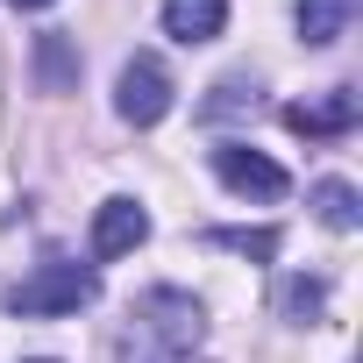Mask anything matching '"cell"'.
<instances>
[{
  "instance_id": "obj_1",
  "label": "cell",
  "mask_w": 363,
  "mask_h": 363,
  "mask_svg": "<svg viewBox=\"0 0 363 363\" xmlns=\"http://www.w3.org/2000/svg\"><path fill=\"white\" fill-rule=\"evenodd\" d=\"M128 342H143V349H150V356H164V363H186V356L207 342V313H200V299H193V292L157 285V292H143V299H135V328H128Z\"/></svg>"
},
{
  "instance_id": "obj_2",
  "label": "cell",
  "mask_w": 363,
  "mask_h": 363,
  "mask_svg": "<svg viewBox=\"0 0 363 363\" xmlns=\"http://www.w3.org/2000/svg\"><path fill=\"white\" fill-rule=\"evenodd\" d=\"M93 299H100L93 264H65V257H50V264H36V278H22V285L8 292V313H22V320H50V313H79V306H93Z\"/></svg>"
},
{
  "instance_id": "obj_3",
  "label": "cell",
  "mask_w": 363,
  "mask_h": 363,
  "mask_svg": "<svg viewBox=\"0 0 363 363\" xmlns=\"http://www.w3.org/2000/svg\"><path fill=\"white\" fill-rule=\"evenodd\" d=\"M114 107H121V121L157 128V121L171 114V72H164V57L135 50V57L121 65V93H114Z\"/></svg>"
},
{
  "instance_id": "obj_4",
  "label": "cell",
  "mask_w": 363,
  "mask_h": 363,
  "mask_svg": "<svg viewBox=\"0 0 363 363\" xmlns=\"http://www.w3.org/2000/svg\"><path fill=\"white\" fill-rule=\"evenodd\" d=\"M214 178H221L228 193H242V200H285V193H292L285 164H271V157L250 150V143H221V150H214Z\"/></svg>"
},
{
  "instance_id": "obj_5",
  "label": "cell",
  "mask_w": 363,
  "mask_h": 363,
  "mask_svg": "<svg viewBox=\"0 0 363 363\" xmlns=\"http://www.w3.org/2000/svg\"><path fill=\"white\" fill-rule=\"evenodd\" d=\"M356 114H363V100H356L349 86H335L328 100H299V107H285V128H292V135H349Z\"/></svg>"
},
{
  "instance_id": "obj_6",
  "label": "cell",
  "mask_w": 363,
  "mask_h": 363,
  "mask_svg": "<svg viewBox=\"0 0 363 363\" xmlns=\"http://www.w3.org/2000/svg\"><path fill=\"white\" fill-rule=\"evenodd\" d=\"M135 242H150V214H143L135 200H107V207L93 214V257L107 264V257H128Z\"/></svg>"
},
{
  "instance_id": "obj_7",
  "label": "cell",
  "mask_w": 363,
  "mask_h": 363,
  "mask_svg": "<svg viewBox=\"0 0 363 363\" xmlns=\"http://www.w3.org/2000/svg\"><path fill=\"white\" fill-rule=\"evenodd\" d=\"M228 29V0H164V36L171 43H214Z\"/></svg>"
},
{
  "instance_id": "obj_8",
  "label": "cell",
  "mask_w": 363,
  "mask_h": 363,
  "mask_svg": "<svg viewBox=\"0 0 363 363\" xmlns=\"http://www.w3.org/2000/svg\"><path fill=\"white\" fill-rule=\"evenodd\" d=\"M349 22H356V0H299V43H313V50L342 43Z\"/></svg>"
},
{
  "instance_id": "obj_9",
  "label": "cell",
  "mask_w": 363,
  "mask_h": 363,
  "mask_svg": "<svg viewBox=\"0 0 363 363\" xmlns=\"http://www.w3.org/2000/svg\"><path fill=\"white\" fill-rule=\"evenodd\" d=\"M313 214L349 235V228L363 221V214H356V186H349V178H320V186H313Z\"/></svg>"
},
{
  "instance_id": "obj_10",
  "label": "cell",
  "mask_w": 363,
  "mask_h": 363,
  "mask_svg": "<svg viewBox=\"0 0 363 363\" xmlns=\"http://www.w3.org/2000/svg\"><path fill=\"white\" fill-rule=\"evenodd\" d=\"M36 72H43V86H50V93H65V86H72L79 57H72V36H65V29L36 36Z\"/></svg>"
},
{
  "instance_id": "obj_11",
  "label": "cell",
  "mask_w": 363,
  "mask_h": 363,
  "mask_svg": "<svg viewBox=\"0 0 363 363\" xmlns=\"http://www.w3.org/2000/svg\"><path fill=\"white\" fill-rule=\"evenodd\" d=\"M207 242H221V250H235V257H257V264L278 257V228H214Z\"/></svg>"
},
{
  "instance_id": "obj_12",
  "label": "cell",
  "mask_w": 363,
  "mask_h": 363,
  "mask_svg": "<svg viewBox=\"0 0 363 363\" xmlns=\"http://www.w3.org/2000/svg\"><path fill=\"white\" fill-rule=\"evenodd\" d=\"M320 299H328V285H320V278H292L278 306H285L292 320H313V313H320Z\"/></svg>"
},
{
  "instance_id": "obj_13",
  "label": "cell",
  "mask_w": 363,
  "mask_h": 363,
  "mask_svg": "<svg viewBox=\"0 0 363 363\" xmlns=\"http://www.w3.org/2000/svg\"><path fill=\"white\" fill-rule=\"evenodd\" d=\"M15 8H50V0H15Z\"/></svg>"
}]
</instances>
